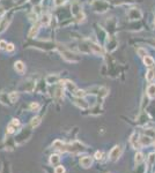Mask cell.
I'll return each instance as SVG.
<instances>
[{
  "label": "cell",
  "mask_w": 155,
  "mask_h": 173,
  "mask_svg": "<svg viewBox=\"0 0 155 173\" xmlns=\"http://www.w3.org/2000/svg\"><path fill=\"white\" fill-rule=\"evenodd\" d=\"M80 164H81V166H83L84 169H88V167L92 166L93 159H92V157H89V156H84V157H82V158L80 159Z\"/></svg>",
  "instance_id": "4"
},
{
  "label": "cell",
  "mask_w": 155,
  "mask_h": 173,
  "mask_svg": "<svg viewBox=\"0 0 155 173\" xmlns=\"http://www.w3.org/2000/svg\"><path fill=\"white\" fill-rule=\"evenodd\" d=\"M8 98H10V100L12 103H14V102H16V99L19 98V94H18V92H10V95H8Z\"/></svg>",
  "instance_id": "18"
},
{
  "label": "cell",
  "mask_w": 155,
  "mask_h": 173,
  "mask_svg": "<svg viewBox=\"0 0 155 173\" xmlns=\"http://www.w3.org/2000/svg\"><path fill=\"white\" fill-rule=\"evenodd\" d=\"M122 152H123L122 147H120V145H116L115 148H112V150L110 151L109 157H110V159H111L112 162H116V161H118V158L122 156Z\"/></svg>",
  "instance_id": "1"
},
{
  "label": "cell",
  "mask_w": 155,
  "mask_h": 173,
  "mask_svg": "<svg viewBox=\"0 0 155 173\" xmlns=\"http://www.w3.org/2000/svg\"><path fill=\"white\" fill-rule=\"evenodd\" d=\"M8 25V22H7V20H4V22L0 24V33H2L5 29H6V27Z\"/></svg>",
  "instance_id": "20"
},
{
  "label": "cell",
  "mask_w": 155,
  "mask_h": 173,
  "mask_svg": "<svg viewBox=\"0 0 155 173\" xmlns=\"http://www.w3.org/2000/svg\"><path fill=\"white\" fill-rule=\"evenodd\" d=\"M58 80H59V77L57 75H49L46 77V82L50 83V84H51V83H56Z\"/></svg>",
  "instance_id": "14"
},
{
  "label": "cell",
  "mask_w": 155,
  "mask_h": 173,
  "mask_svg": "<svg viewBox=\"0 0 155 173\" xmlns=\"http://www.w3.org/2000/svg\"><path fill=\"white\" fill-rule=\"evenodd\" d=\"M6 51H7V52H12V51H14V45H13V44H7Z\"/></svg>",
  "instance_id": "24"
},
{
  "label": "cell",
  "mask_w": 155,
  "mask_h": 173,
  "mask_svg": "<svg viewBox=\"0 0 155 173\" xmlns=\"http://www.w3.org/2000/svg\"><path fill=\"white\" fill-rule=\"evenodd\" d=\"M154 76H155V74H154V71H148L147 72V74H146V79H147V81H153V79H154Z\"/></svg>",
  "instance_id": "19"
},
{
  "label": "cell",
  "mask_w": 155,
  "mask_h": 173,
  "mask_svg": "<svg viewBox=\"0 0 155 173\" xmlns=\"http://www.w3.org/2000/svg\"><path fill=\"white\" fill-rule=\"evenodd\" d=\"M62 2H64V0H57V1H56L57 5H60V4H62Z\"/></svg>",
  "instance_id": "27"
},
{
  "label": "cell",
  "mask_w": 155,
  "mask_h": 173,
  "mask_svg": "<svg viewBox=\"0 0 155 173\" xmlns=\"http://www.w3.org/2000/svg\"><path fill=\"white\" fill-rule=\"evenodd\" d=\"M53 148L54 149H57V150H59V151H67V144H65V143H62V141L57 140L53 142Z\"/></svg>",
  "instance_id": "5"
},
{
  "label": "cell",
  "mask_w": 155,
  "mask_h": 173,
  "mask_svg": "<svg viewBox=\"0 0 155 173\" xmlns=\"http://www.w3.org/2000/svg\"><path fill=\"white\" fill-rule=\"evenodd\" d=\"M141 16H143L141 12L139 11V9H137V8H132L131 11L129 12V17L131 20H140Z\"/></svg>",
  "instance_id": "2"
},
{
  "label": "cell",
  "mask_w": 155,
  "mask_h": 173,
  "mask_svg": "<svg viewBox=\"0 0 155 173\" xmlns=\"http://www.w3.org/2000/svg\"><path fill=\"white\" fill-rule=\"evenodd\" d=\"M95 158H96V159H101V158H102V152L101 151L96 152V153H95Z\"/></svg>",
  "instance_id": "26"
},
{
  "label": "cell",
  "mask_w": 155,
  "mask_h": 173,
  "mask_svg": "<svg viewBox=\"0 0 155 173\" xmlns=\"http://www.w3.org/2000/svg\"><path fill=\"white\" fill-rule=\"evenodd\" d=\"M89 49L93 51L94 53H97V54H102L103 51H102V47L98 46L97 44H94V43H89Z\"/></svg>",
  "instance_id": "9"
},
{
  "label": "cell",
  "mask_w": 155,
  "mask_h": 173,
  "mask_svg": "<svg viewBox=\"0 0 155 173\" xmlns=\"http://www.w3.org/2000/svg\"><path fill=\"white\" fill-rule=\"evenodd\" d=\"M38 30H40L38 25H34L30 29L29 33H28V37H29V38H35V37L37 36V33H38Z\"/></svg>",
  "instance_id": "10"
},
{
  "label": "cell",
  "mask_w": 155,
  "mask_h": 173,
  "mask_svg": "<svg viewBox=\"0 0 155 173\" xmlns=\"http://www.w3.org/2000/svg\"><path fill=\"white\" fill-rule=\"evenodd\" d=\"M131 144H132V147L134 148V149H139L141 145H140V140H139V136H138V134L134 133L132 136H131Z\"/></svg>",
  "instance_id": "6"
},
{
  "label": "cell",
  "mask_w": 155,
  "mask_h": 173,
  "mask_svg": "<svg viewBox=\"0 0 155 173\" xmlns=\"http://www.w3.org/2000/svg\"><path fill=\"white\" fill-rule=\"evenodd\" d=\"M62 57H64V59H66V60H68V61H78V58H76V57H74L75 54L71 53V52L62 51Z\"/></svg>",
  "instance_id": "7"
},
{
  "label": "cell",
  "mask_w": 155,
  "mask_h": 173,
  "mask_svg": "<svg viewBox=\"0 0 155 173\" xmlns=\"http://www.w3.org/2000/svg\"><path fill=\"white\" fill-rule=\"evenodd\" d=\"M147 95L151 98L155 97V84H149L147 88Z\"/></svg>",
  "instance_id": "11"
},
{
  "label": "cell",
  "mask_w": 155,
  "mask_h": 173,
  "mask_svg": "<svg viewBox=\"0 0 155 173\" xmlns=\"http://www.w3.org/2000/svg\"><path fill=\"white\" fill-rule=\"evenodd\" d=\"M144 63H145L146 66L154 65V60H153V58H152V57H149V55H146L145 58H144Z\"/></svg>",
  "instance_id": "15"
},
{
  "label": "cell",
  "mask_w": 155,
  "mask_h": 173,
  "mask_svg": "<svg viewBox=\"0 0 155 173\" xmlns=\"http://www.w3.org/2000/svg\"><path fill=\"white\" fill-rule=\"evenodd\" d=\"M143 161H144V155H143L141 152H137V153H135V158H134L135 164L139 165Z\"/></svg>",
  "instance_id": "13"
},
{
  "label": "cell",
  "mask_w": 155,
  "mask_h": 173,
  "mask_svg": "<svg viewBox=\"0 0 155 173\" xmlns=\"http://www.w3.org/2000/svg\"><path fill=\"white\" fill-rule=\"evenodd\" d=\"M59 161H60V158H59L58 155H52L51 157H50V163H51L52 165H57L59 163Z\"/></svg>",
  "instance_id": "16"
},
{
  "label": "cell",
  "mask_w": 155,
  "mask_h": 173,
  "mask_svg": "<svg viewBox=\"0 0 155 173\" xmlns=\"http://www.w3.org/2000/svg\"><path fill=\"white\" fill-rule=\"evenodd\" d=\"M40 124H41V118L36 117V118H34V119L31 120L30 126H31V127H37V126H38Z\"/></svg>",
  "instance_id": "17"
},
{
  "label": "cell",
  "mask_w": 155,
  "mask_h": 173,
  "mask_svg": "<svg viewBox=\"0 0 155 173\" xmlns=\"http://www.w3.org/2000/svg\"><path fill=\"white\" fill-rule=\"evenodd\" d=\"M138 54L140 55V57H143V58H145L146 55H147V52H146L145 49H138Z\"/></svg>",
  "instance_id": "21"
},
{
  "label": "cell",
  "mask_w": 155,
  "mask_h": 173,
  "mask_svg": "<svg viewBox=\"0 0 155 173\" xmlns=\"http://www.w3.org/2000/svg\"><path fill=\"white\" fill-rule=\"evenodd\" d=\"M154 28H155V22H154Z\"/></svg>",
  "instance_id": "28"
},
{
  "label": "cell",
  "mask_w": 155,
  "mask_h": 173,
  "mask_svg": "<svg viewBox=\"0 0 155 173\" xmlns=\"http://www.w3.org/2000/svg\"><path fill=\"white\" fill-rule=\"evenodd\" d=\"M7 47V43L5 41H0V50H6Z\"/></svg>",
  "instance_id": "23"
},
{
  "label": "cell",
  "mask_w": 155,
  "mask_h": 173,
  "mask_svg": "<svg viewBox=\"0 0 155 173\" xmlns=\"http://www.w3.org/2000/svg\"><path fill=\"white\" fill-rule=\"evenodd\" d=\"M139 140H140V145H149L152 143L151 137H148V136H141Z\"/></svg>",
  "instance_id": "12"
},
{
  "label": "cell",
  "mask_w": 155,
  "mask_h": 173,
  "mask_svg": "<svg viewBox=\"0 0 155 173\" xmlns=\"http://www.w3.org/2000/svg\"><path fill=\"white\" fill-rule=\"evenodd\" d=\"M19 126H20V121H19L18 119H13L12 121H10V126L7 127L6 133H7V134H12V133H14V130L16 129Z\"/></svg>",
  "instance_id": "3"
},
{
  "label": "cell",
  "mask_w": 155,
  "mask_h": 173,
  "mask_svg": "<svg viewBox=\"0 0 155 173\" xmlns=\"http://www.w3.org/2000/svg\"><path fill=\"white\" fill-rule=\"evenodd\" d=\"M14 68H15V71H16L18 73L22 74V73L26 71V65H24L22 61H16V63L14 64Z\"/></svg>",
  "instance_id": "8"
},
{
  "label": "cell",
  "mask_w": 155,
  "mask_h": 173,
  "mask_svg": "<svg viewBox=\"0 0 155 173\" xmlns=\"http://www.w3.org/2000/svg\"><path fill=\"white\" fill-rule=\"evenodd\" d=\"M40 108V105L37 103H31L30 104V110H38Z\"/></svg>",
  "instance_id": "25"
},
{
  "label": "cell",
  "mask_w": 155,
  "mask_h": 173,
  "mask_svg": "<svg viewBox=\"0 0 155 173\" xmlns=\"http://www.w3.org/2000/svg\"><path fill=\"white\" fill-rule=\"evenodd\" d=\"M65 172V169L62 166H57L56 170H54V173H64Z\"/></svg>",
  "instance_id": "22"
}]
</instances>
